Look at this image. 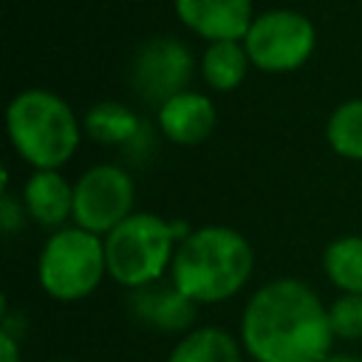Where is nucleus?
<instances>
[{"label": "nucleus", "instance_id": "obj_15", "mask_svg": "<svg viewBox=\"0 0 362 362\" xmlns=\"http://www.w3.org/2000/svg\"><path fill=\"white\" fill-rule=\"evenodd\" d=\"M249 51L243 42L226 40V42H209V48L204 51L201 59V71L209 88L215 90H235L246 74H249Z\"/></svg>", "mask_w": 362, "mask_h": 362}, {"label": "nucleus", "instance_id": "obj_12", "mask_svg": "<svg viewBox=\"0 0 362 362\" xmlns=\"http://www.w3.org/2000/svg\"><path fill=\"white\" fill-rule=\"evenodd\" d=\"M25 215L45 229H62L74 218V184L59 170H34L23 187Z\"/></svg>", "mask_w": 362, "mask_h": 362}, {"label": "nucleus", "instance_id": "obj_14", "mask_svg": "<svg viewBox=\"0 0 362 362\" xmlns=\"http://www.w3.org/2000/svg\"><path fill=\"white\" fill-rule=\"evenodd\" d=\"M82 130L88 139H93L96 144H130L139 130H141V119L136 116L133 107L122 105V102H96L82 122Z\"/></svg>", "mask_w": 362, "mask_h": 362}, {"label": "nucleus", "instance_id": "obj_10", "mask_svg": "<svg viewBox=\"0 0 362 362\" xmlns=\"http://www.w3.org/2000/svg\"><path fill=\"white\" fill-rule=\"evenodd\" d=\"M130 311L136 320H141L150 328L167 331V334H187L195 322V305L187 294H181L173 283H150L144 288H133L130 294Z\"/></svg>", "mask_w": 362, "mask_h": 362}, {"label": "nucleus", "instance_id": "obj_2", "mask_svg": "<svg viewBox=\"0 0 362 362\" xmlns=\"http://www.w3.org/2000/svg\"><path fill=\"white\" fill-rule=\"evenodd\" d=\"M255 252L249 240L229 226L192 229L175 249L170 283L198 305L235 297L252 277Z\"/></svg>", "mask_w": 362, "mask_h": 362}, {"label": "nucleus", "instance_id": "obj_13", "mask_svg": "<svg viewBox=\"0 0 362 362\" xmlns=\"http://www.w3.org/2000/svg\"><path fill=\"white\" fill-rule=\"evenodd\" d=\"M167 362H243V348L229 331L204 325L187 331L170 351Z\"/></svg>", "mask_w": 362, "mask_h": 362}, {"label": "nucleus", "instance_id": "obj_6", "mask_svg": "<svg viewBox=\"0 0 362 362\" xmlns=\"http://www.w3.org/2000/svg\"><path fill=\"white\" fill-rule=\"evenodd\" d=\"M255 68L269 74H286L308 62L317 45L314 23L294 8H272L255 17L243 37Z\"/></svg>", "mask_w": 362, "mask_h": 362}, {"label": "nucleus", "instance_id": "obj_19", "mask_svg": "<svg viewBox=\"0 0 362 362\" xmlns=\"http://www.w3.org/2000/svg\"><path fill=\"white\" fill-rule=\"evenodd\" d=\"M23 204H17L11 195H8V189H6V195H3V201H0V223H3V232L6 235H14L17 232V226H23Z\"/></svg>", "mask_w": 362, "mask_h": 362}, {"label": "nucleus", "instance_id": "obj_5", "mask_svg": "<svg viewBox=\"0 0 362 362\" xmlns=\"http://www.w3.org/2000/svg\"><path fill=\"white\" fill-rule=\"evenodd\" d=\"M107 274L105 260V238L82 229V226H62L57 229L37 263L40 286L48 297L74 303L96 291L102 277Z\"/></svg>", "mask_w": 362, "mask_h": 362}, {"label": "nucleus", "instance_id": "obj_18", "mask_svg": "<svg viewBox=\"0 0 362 362\" xmlns=\"http://www.w3.org/2000/svg\"><path fill=\"white\" fill-rule=\"evenodd\" d=\"M334 337L362 339V294H342L328 305Z\"/></svg>", "mask_w": 362, "mask_h": 362}, {"label": "nucleus", "instance_id": "obj_9", "mask_svg": "<svg viewBox=\"0 0 362 362\" xmlns=\"http://www.w3.org/2000/svg\"><path fill=\"white\" fill-rule=\"evenodd\" d=\"M178 20L209 42H243L255 23L252 0H175Z\"/></svg>", "mask_w": 362, "mask_h": 362}, {"label": "nucleus", "instance_id": "obj_16", "mask_svg": "<svg viewBox=\"0 0 362 362\" xmlns=\"http://www.w3.org/2000/svg\"><path fill=\"white\" fill-rule=\"evenodd\" d=\"M322 269L342 294H362V235H345L325 246Z\"/></svg>", "mask_w": 362, "mask_h": 362}, {"label": "nucleus", "instance_id": "obj_11", "mask_svg": "<svg viewBox=\"0 0 362 362\" xmlns=\"http://www.w3.org/2000/svg\"><path fill=\"white\" fill-rule=\"evenodd\" d=\"M215 105L209 102V96L195 90H184L158 107V130L164 133V139L181 147L201 144L215 130Z\"/></svg>", "mask_w": 362, "mask_h": 362}, {"label": "nucleus", "instance_id": "obj_20", "mask_svg": "<svg viewBox=\"0 0 362 362\" xmlns=\"http://www.w3.org/2000/svg\"><path fill=\"white\" fill-rule=\"evenodd\" d=\"M0 359L3 362H20V345L8 328L0 331Z\"/></svg>", "mask_w": 362, "mask_h": 362}, {"label": "nucleus", "instance_id": "obj_3", "mask_svg": "<svg viewBox=\"0 0 362 362\" xmlns=\"http://www.w3.org/2000/svg\"><path fill=\"white\" fill-rule=\"evenodd\" d=\"M6 127L17 156L34 170H59L82 139L71 105L42 88H28L8 102Z\"/></svg>", "mask_w": 362, "mask_h": 362}, {"label": "nucleus", "instance_id": "obj_7", "mask_svg": "<svg viewBox=\"0 0 362 362\" xmlns=\"http://www.w3.org/2000/svg\"><path fill=\"white\" fill-rule=\"evenodd\" d=\"M133 175L116 164H96L74 184V221L99 238L127 221L133 215Z\"/></svg>", "mask_w": 362, "mask_h": 362}, {"label": "nucleus", "instance_id": "obj_4", "mask_svg": "<svg viewBox=\"0 0 362 362\" xmlns=\"http://www.w3.org/2000/svg\"><path fill=\"white\" fill-rule=\"evenodd\" d=\"M192 229L181 221H164L153 212H133L113 232L105 235L107 274L124 288H144L158 283L173 266L175 243H181Z\"/></svg>", "mask_w": 362, "mask_h": 362}, {"label": "nucleus", "instance_id": "obj_1", "mask_svg": "<svg viewBox=\"0 0 362 362\" xmlns=\"http://www.w3.org/2000/svg\"><path fill=\"white\" fill-rule=\"evenodd\" d=\"M334 339L328 308L294 277L260 286L240 317V342L255 362H325Z\"/></svg>", "mask_w": 362, "mask_h": 362}, {"label": "nucleus", "instance_id": "obj_17", "mask_svg": "<svg viewBox=\"0 0 362 362\" xmlns=\"http://www.w3.org/2000/svg\"><path fill=\"white\" fill-rule=\"evenodd\" d=\"M325 139L337 156L362 161V96L334 107L325 124Z\"/></svg>", "mask_w": 362, "mask_h": 362}, {"label": "nucleus", "instance_id": "obj_21", "mask_svg": "<svg viewBox=\"0 0 362 362\" xmlns=\"http://www.w3.org/2000/svg\"><path fill=\"white\" fill-rule=\"evenodd\" d=\"M325 362H362V356H351V354H331Z\"/></svg>", "mask_w": 362, "mask_h": 362}, {"label": "nucleus", "instance_id": "obj_8", "mask_svg": "<svg viewBox=\"0 0 362 362\" xmlns=\"http://www.w3.org/2000/svg\"><path fill=\"white\" fill-rule=\"evenodd\" d=\"M192 54L175 37H153L141 42L130 62V90L147 105H164L192 82Z\"/></svg>", "mask_w": 362, "mask_h": 362}]
</instances>
